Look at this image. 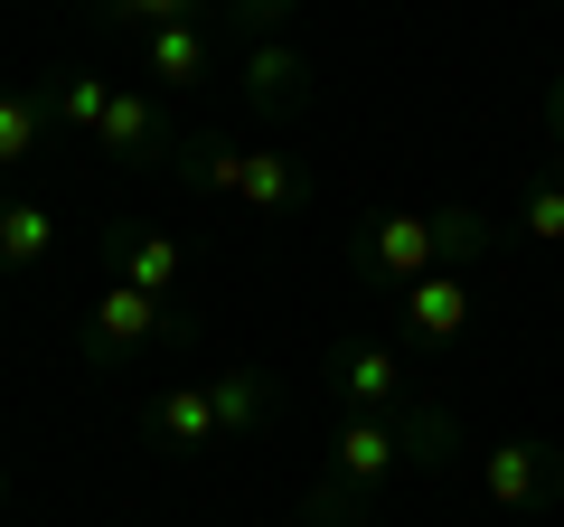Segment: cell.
<instances>
[{
  "mask_svg": "<svg viewBox=\"0 0 564 527\" xmlns=\"http://www.w3.org/2000/svg\"><path fill=\"white\" fill-rule=\"evenodd\" d=\"M480 499L508 508V518H545V508L564 499V452L555 443H527V433L489 443L480 452Z\"/></svg>",
  "mask_w": 564,
  "mask_h": 527,
  "instance_id": "obj_2",
  "label": "cell"
},
{
  "mask_svg": "<svg viewBox=\"0 0 564 527\" xmlns=\"http://www.w3.org/2000/svg\"><path fill=\"white\" fill-rule=\"evenodd\" d=\"M104 104H113V85L104 76H57V122H76V132H95Z\"/></svg>",
  "mask_w": 564,
  "mask_h": 527,
  "instance_id": "obj_18",
  "label": "cell"
},
{
  "mask_svg": "<svg viewBox=\"0 0 564 527\" xmlns=\"http://www.w3.org/2000/svg\"><path fill=\"white\" fill-rule=\"evenodd\" d=\"M311 95H321V66H311L292 39H254L245 47V104H254L263 122H292Z\"/></svg>",
  "mask_w": 564,
  "mask_h": 527,
  "instance_id": "obj_6",
  "label": "cell"
},
{
  "mask_svg": "<svg viewBox=\"0 0 564 527\" xmlns=\"http://www.w3.org/2000/svg\"><path fill=\"white\" fill-rule=\"evenodd\" d=\"M95 142L113 151V161H170V151H180V132H170V104H161V85H122V95L104 104Z\"/></svg>",
  "mask_w": 564,
  "mask_h": 527,
  "instance_id": "obj_7",
  "label": "cell"
},
{
  "mask_svg": "<svg viewBox=\"0 0 564 527\" xmlns=\"http://www.w3.org/2000/svg\"><path fill=\"white\" fill-rule=\"evenodd\" d=\"M367 508H377V490H358V481L329 471V481L302 499V518H311V527H367Z\"/></svg>",
  "mask_w": 564,
  "mask_h": 527,
  "instance_id": "obj_17",
  "label": "cell"
},
{
  "mask_svg": "<svg viewBox=\"0 0 564 527\" xmlns=\"http://www.w3.org/2000/svg\"><path fill=\"white\" fill-rule=\"evenodd\" d=\"M395 462H404V415H348V424H339V452H329L339 481L386 490V481H395Z\"/></svg>",
  "mask_w": 564,
  "mask_h": 527,
  "instance_id": "obj_10",
  "label": "cell"
},
{
  "mask_svg": "<svg viewBox=\"0 0 564 527\" xmlns=\"http://www.w3.org/2000/svg\"><path fill=\"white\" fill-rule=\"evenodd\" d=\"M207 396H217L226 433H254L263 415H273V377H263V367H226V377H207Z\"/></svg>",
  "mask_w": 564,
  "mask_h": 527,
  "instance_id": "obj_12",
  "label": "cell"
},
{
  "mask_svg": "<svg viewBox=\"0 0 564 527\" xmlns=\"http://www.w3.org/2000/svg\"><path fill=\"white\" fill-rule=\"evenodd\" d=\"M39 132H47L39 95H20V85H0V170H10V161H29V151H39Z\"/></svg>",
  "mask_w": 564,
  "mask_h": 527,
  "instance_id": "obj_16",
  "label": "cell"
},
{
  "mask_svg": "<svg viewBox=\"0 0 564 527\" xmlns=\"http://www.w3.org/2000/svg\"><path fill=\"white\" fill-rule=\"evenodd\" d=\"M518 226H527V236H545V245H564V161H545L536 180H527Z\"/></svg>",
  "mask_w": 564,
  "mask_h": 527,
  "instance_id": "obj_15",
  "label": "cell"
},
{
  "mask_svg": "<svg viewBox=\"0 0 564 527\" xmlns=\"http://www.w3.org/2000/svg\"><path fill=\"white\" fill-rule=\"evenodd\" d=\"M292 10H302V0H226L217 20L245 29V39H282V29H292Z\"/></svg>",
  "mask_w": 564,
  "mask_h": 527,
  "instance_id": "obj_20",
  "label": "cell"
},
{
  "mask_svg": "<svg viewBox=\"0 0 564 527\" xmlns=\"http://www.w3.org/2000/svg\"><path fill=\"white\" fill-rule=\"evenodd\" d=\"M141 433L170 452H217L226 424H217V396H207V377H180L161 386V396H141Z\"/></svg>",
  "mask_w": 564,
  "mask_h": 527,
  "instance_id": "obj_8",
  "label": "cell"
},
{
  "mask_svg": "<svg viewBox=\"0 0 564 527\" xmlns=\"http://www.w3.org/2000/svg\"><path fill=\"white\" fill-rule=\"evenodd\" d=\"M47 245H57V217L47 207H0V264H47Z\"/></svg>",
  "mask_w": 564,
  "mask_h": 527,
  "instance_id": "obj_14",
  "label": "cell"
},
{
  "mask_svg": "<svg viewBox=\"0 0 564 527\" xmlns=\"http://www.w3.org/2000/svg\"><path fill=\"white\" fill-rule=\"evenodd\" d=\"M545 132L564 142V76H555V95H545Z\"/></svg>",
  "mask_w": 564,
  "mask_h": 527,
  "instance_id": "obj_21",
  "label": "cell"
},
{
  "mask_svg": "<svg viewBox=\"0 0 564 527\" xmlns=\"http://www.w3.org/2000/svg\"><path fill=\"white\" fill-rule=\"evenodd\" d=\"M170 161L188 170L198 189H217V198H245V207H263V217H292V207H311V180H302V161L292 151H226V142H180Z\"/></svg>",
  "mask_w": 564,
  "mask_h": 527,
  "instance_id": "obj_1",
  "label": "cell"
},
{
  "mask_svg": "<svg viewBox=\"0 0 564 527\" xmlns=\"http://www.w3.org/2000/svg\"><path fill=\"white\" fill-rule=\"evenodd\" d=\"M321 377L348 396V415H404V406H414V377H404V358H395L386 340H348V348H329Z\"/></svg>",
  "mask_w": 564,
  "mask_h": 527,
  "instance_id": "obj_5",
  "label": "cell"
},
{
  "mask_svg": "<svg viewBox=\"0 0 564 527\" xmlns=\"http://www.w3.org/2000/svg\"><path fill=\"white\" fill-rule=\"evenodd\" d=\"M161 340H188V311H170V292L113 283L85 311V348H95V358H141V348H161Z\"/></svg>",
  "mask_w": 564,
  "mask_h": 527,
  "instance_id": "obj_3",
  "label": "cell"
},
{
  "mask_svg": "<svg viewBox=\"0 0 564 527\" xmlns=\"http://www.w3.org/2000/svg\"><path fill=\"white\" fill-rule=\"evenodd\" d=\"M113 255H122V283H141V292H170V283H180V245L151 236V226H122Z\"/></svg>",
  "mask_w": 564,
  "mask_h": 527,
  "instance_id": "obj_13",
  "label": "cell"
},
{
  "mask_svg": "<svg viewBox=\"0 0 564 527\" xmlns=\"http://www.w3.org/2000/svg\"><path fill=\"white\" fill-rule=\"evenodd\" d=\"M226 0H113V20L132 29H170V20H217Z\"/></svg>",
  "mask_w": 564,
  "mask_h": 527,
  "instance_id": "obj_19",
  "label": "cell"
},
{
  "mask_svg": "<svg viewBox=\"0 0 564 527\" xmlns=\"http://www.w3.org/2000/svg\"><path fill=\"white\" fill-rule=\"evenodd\" d=\"M141 66H151V85H207L217 76V20H170V29H151L141 39Z\"/></svg>",
  "mask_w": 564,
  "mask_h": 527,
  "instance_id": "obj_11",
  "label": "cell"
},
{
  "mask_svg": "<svg viewBox=\"0 0 564 527\" xmlns=\"http://www.w3.org/2000/svg\"><path fill=\"white\" fill-rule=\"evenodd\" d=\"M358 273L367 283H423V273H443V226L433 217H367L358 226Z\"/></svg>",
  "mask_w": 564,
  "mask_h": 527,
  "instance_id": "obj_4",
  "label": "cell"
},
{
  "mask_svg": "<svg viewBox=\"0 0 564 527\" xmlns=\"http://www.w3.org/2000/svg\"><path fill=\"white\" fill-rule=\"evenodd\" d=\"M395 302H404V330H414L433 358L470 340V273H452V264H443V273H423V283H404Z\"/></svg>",
  "mask_w": 564,
  "mask_h": 527,
  "instance_id": "obj_9",
  "label": "cell"
}]
</instances>
